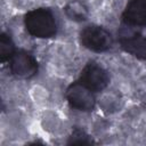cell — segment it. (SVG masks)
I'll return each instance as SVG.
<instances>
[{
	"label": "cell",
	"instance_id": "obj_1",
	"mask_svg": "<svg viewBox=\"0 0 146 146\" xmlns=\"http://www.w3.org/2000/svg\"><path fill=\"white\" fill-rule=\"evenodd\" d=\"M26 32L38 39H50L57 34V22L49 8H35L27 11L24 16Z\"/></svg>",
	"mask_w": 146,
	"mask_h": 146
},
{
	"label": "cell",
	"instance_id": "obj_2",
	"mask_svg": "<svg viewBox=\"0 0 146 146\" xmlns=\"http://www.w3.org/2000/svg\"><path fill=\"white\" fill-rule=\"evenodd\" d=\"M80 43L94 52H105L112 48L113 36L103 26L88 25L80 32Z\"/></svg>",
	"mask_w": 146,
	"mask_h": 146
},
{
	"label": "cell",
	"instance_id": "obj_3",
	"mask_svg": "<svg viewBox=\"0 0 146 146\" xmlns=\"http://www.w3.org/2000/svg\"><path fill=\"white\" fill-rule=\"evenodd\" d=\"M83 86L90 89L92 92H100L110 84L108 72L95 60H89L82 68L78 79Z\"/></svg>",
	"mask_w": 146,
	"mask_h": 146
},
{
	"label": "cell",
	"instance_id": "obj_4",
	"mask_svg": "<svg viewBox=\"0 0 146 146\" xmlns=\"http://www.w3.org/2000/svg\"><path fill=\"white\" fill-rule=\"evenodd\" d=\"M65 98L72 108L82 112H90L96 105L95 92L83 86L79 80H75L66 88Z\"/></svg>",
	"mask_w": 146,
	"mask_h": 146
},
{
	"label": "cell",
	"instance_id": "obj_5",
	"mask_svg": "<svg viewBox=\"0 0 146 146\" xmlns=\"http://www.w3.org/2000/svg\"><path fill=\"white\" fill-rule=\"evenodd\" d=\"M9 71L17 79H32L39 72V64L35 57L26 50H16L9 60Z\"/></svg>",
	"mask_w": 146,
	"mask_h": 146
},
{
	"label": "cell",
	"instance_id": "obj_6",
	"mask_svg": "<svg viewBox=\"0 0 146 146\" xmlns=\"http://www.w3.org/2000/svg\"><path fill=\"white\" fill-rule=\"evenodd\" d=\"M119 43L122 50L133 57L146 60V36L137 31L120 30Z\"/></svg>",
	"mask_w": 146,
	"mask_h": 146
},
{
	"label": "cell",
	"instance_id": "obj_7",
	"mask_svg": "<svg viewBox=\"0 0 146 146\" xmlns=\"http://www.w3.org/2000/svg\"><path fill=\"white\" fill-rule=\"evenodd\" d=\"M121 19L125 26L146 27V0H129Z\"/></svg>",
	"mask_w": 146,
	"mask_h": 146
},
{
	"label": "cell",
	"instance_id": "obj_8",
	"mask_svg": "<svg viewBox=\"0 0 146 146\" xmlns=\"http://www.w3.org/2000/svg\"><path fill=\"white\" fill-rule=\"evenodd\" d=\"M64 11H65L66 16L70 19L75 21V22H83L88 17V9H87V7L83 3H81L80 1H76V0L68 2L65 6Z\"/></svg>",
	"mask_w": 146,
	"mask_h": 146
},
{
	"label": "cell",
	"instance_id": "obj_9",
	"mask_svg": "<svg viewBox=\"0 0 146 146\" xmlns=\"http://www.w3.org/2000/svg\"><path fill=\"white\" fill-rule=\"evenodd\" d=\"M16 52V48L10 34L2 32L0 34V60L1 63L9 62L13 55Z\"/></svg>",
	"mask_w": 146,
	"mask_h": 146
},
{
	"label": "cell",
	"instance_id": "obj_10",
	"mask_svg": "<svg viewBox=\"0 0 146 146\" xmlns=\"http://www.w3.org/2000/svg\"><path fill=\"white\" fill-rule=\"evenodd\" d=\"M67 145H94L96 144L95 140L92 139V137L90 135H88L84 130L75 127L73 130H72V133L70 135L67 141H66Z\"/></svg>",
	"mask_w": 146,
	"mask_h": 146
}]
</instances>
